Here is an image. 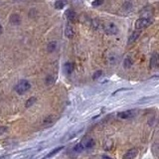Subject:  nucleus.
Instances as JSON below:
<instances>
[{
    "mask_svg": "<svg viewBox=\"0 0 159 159\" xmlns=\"http://www.w3.org/2000/svg\"><path fill=\"white\" fill-rule=\"evenodd\" d=\"M30 88H31V85H30L29 82L26 81V80H22V81H20L19 83L17 84L15 90L19 95H23V93H25L27 91H29Z\"/></svg>",
    "mask_w": 159,
    "mask_h": 159,
    "instance_id": "f257e3e1",
    "label": "nucleus"
},
{
    "mask_svg": "<svg viewBox=\"0 0 159 159\" xmlns=\"http://www.w3.org/2000/svg\"><path fill=\"white\" fill-rule=\"evenodd\" d=\"M152 23V20L150 18H139L138 20H136L135 22V29L141 30L143 28L148 27L149 25Z\"/></svg>",
    "mask_w": 159,
    "mask_h": 159,
    "instance_id": "f03ea898",
    "label": "nucleus"
},
{
    "mask_svg": "<svg viewBox=\"0 0 159 159\" xmlns=\"http://www.w3.org/2000/svg\"><path fill=\"white\" fill-rule=\"evenodd\" d=\"M81 130H83V127L77 128V129L73 130V131L68 132L67 134L65 135V136L62 138V141H68V140H71L72 138H74V137L76 136V135H78V134H79V132L81 131Z\"/></svg>",
    "mask_w": 159,
    "mask_h": 159,
    "instance_id": "7ed1b4c3",
    "label": "nucleus"
},
{
    "mask_svg": "<svg viewBox=\"0 0 159 159\" xmlns=\"http://www.w3.org/2000/svg\"><path fill=\"white\" fill-rule=\"evenodd\" d=\"M135 114V111H133V109H129V111H121V113H119L118 115L119 116L120 118H132V116H134Z\"/></svg>",
    "mask_w": 159,
    "mask_h": 159,
    "instance_id": "20e7f679",
    "label": "nucleus"
},
{
    "mask_svg": "<svg viewBox=\"0 0 159 159\" xmlns=\"http://www.w3.org/2000/svg\"><path fill=\"white\" fill-rule=\"evenodd\" d=\"M66 16L68 18V20L70 21V22L74 23L77 21V18H78V16H77V13L75 12L74 10H72V9H68L66 11Z\"/></svg>",
    "mask_w": 159,
    "mask_h": 159,
    "instance_id": "39448f33",
    "label": "nucleus"
},
{
    "mask_svg": "<svg viewBox=\"0 0 159 159\" xmlns=\"http://www.w3.org/2000/svg\"><path fill=\"white\" fill-rule=\"evenodd\" d=\"M137 153H138L137 149L136 148H132V149H130V150H128L127 152L123 155L122 159H135Z\"/></svg>",
    "mask_w": 159,
    "mask_h": 159,
    "instance_id": "423d86ee",
    "label": "nucleus"
},
{
    "mask_svg": "<svg viewBox=\"0 0 159 159\" xmlns=\"http://www.w3.org/2000/svg\"><path fill=\"white\" fill-rule=\"evenodd\" d=\"M82 144H83L85 148H92V147L95 146V142L93 138H90V137H88V138H86L84 140V141L82 142Z\"/></svg>",
    "mask_w": 159,
    "mask_h": 159,
    "instance_id": "0eeeda50",
    "label": "nucleus"
},
{
    "mask_svg": "<svg viewBox=\"0 0 159 159\" xmlns=\"http://www.w3.org/2000/svg\"><path fill=\"white\" fill-rule=\"evenodd\" d=\"M158 65V55L156 53H154L152 56H151V59H150V68L151 69H154L156 68Z\"/></svg>",
    "mask_w": 159,
    "mask_h": 159,
    "instance_id": "6e6552de",
    "label": "nucleus"
},
{
    "mask_svg": "<svg viewBox=\"0 0 159 159\" xmlns=\"http://www.w3.org/2000/svg\"><path fill=\"white\" fill-rule=\"evenodd\" d=\"M106 31L107 34H113V35H114V34L118 33V28H116L115 25L111 23V24H109V26L106 27Z\"/></svg>",
    "mask_w": 159,
    "mask_h": 159,
    "instance_id": "1a4fd4ad",
    "label": "nucleus"
},
{
    "mask_svg": "<svg viewBox=\"0 0 159 159\" xmlns=\"http://www.w3.org/2000/svg\"><path fill=\"white\" fill-rule=\"evenodd\" d=\"M65 34H66V36L68 38H73L74 37V29L73 27L71 26L70 24H68L66 26V30H65Z\"/></svg>",
    "mask_w": 159,
    "mask_h": 159,
    "instance_id": "9d476101",
    "label": "nucleus"
},
{
    "mask_svg": "<svg viewBox=\"0 0 159 159\" xmlns=\"http://www.w3.org/2000/svg\"><path fill=\"white\" fill-rule=\"evenodd\" d=\"M63 148H64V147H63V146H60V147H58V148L53 149V150L51 151L50 153H48V154H47V155L45 156V157H44V158H42V159H47V158H50V157H52V156L56 155V154H57L58 152H60V151L62 150Z\"/></svg>",
    "mask_w": 159,
    "mask_h": 159,
    "instance_id": "9b49d317",
    "label": "nucleus"
},
{
    "mask_svg": "<svg viewBox=\"0 0 159 159\" xmlns=\"http://www.w3.org/2000/svg\"><path fill=\"white\" fill-rule=\"evenodd\" d=\"M73 69H74V67H73V64H72V63H66V64L64 65V72L67 75L72 74Z\"/></svg>",
    "mask_w": 159,
    "mask_h": 159,
    "instance_id": "f8f14e48",
    "label": "nucleus"
},
{
    "mask_svg": "<svg viewBox=\"0 0 159 159\" xmlns=\"http://www.w3.org/2000/svg\"><path fill=\"white\" fill-rule=\"evenodd\" d=\"M10 22L13 25H18L20 23V16L18 14H13L10 17Z\"/></svg>",
    "mask_w": 159,
    "mask_h": 159,
    "instance_id": "ddd939ff",
    "label": "nucleus"
},
{
    "mask_svg": "<svg viewBox=\"0 0 159 159\" xmlns=\"http://www.w3.org/2000/svg\"><path fill=\"white\" fill-rule=\"evenodd\" d=\"M139 34H140L139 31H134V32H133V33L130 35L129 39H128V43L131 44V43H133V42H135V40H136L139 37Z\"/></svg>",
    "mask_w": 159,
    "mask_h": 159,
    "instance_id": "4468645a",
    "label": "nucleus"
},
{
    "mask_svg": "<svg viewBox=\"0 0 159 159\" xmlns=\"http://www.w3.org/2000/svg\"><path fill=\"white\" fill-rule=\"evenodd\" d=\"M132 64H133V62H132L131 58H130V57L125 58L124 62H123V66H124L125 69H128V68H130V67L132 66Z\"/></svg>",
    "mask_w": 159,
    "mask_h": 159,
    "instance_id": "2eb2a0df",
    "label": "nucleus"
},
{
    "mask_svg": "<svg viewBox=\"0 0 159 159\" xmlns=\"http://www.w3.org/2000/svg\"><path fill=\"white\" fill-rule=\"evenodd\" d=\"M56 46H57V43L56 42H54V41H52V42H50V43L48 44V46H47V50H48V52H53L54 50L56 49Z\"/></svg>",
    "mask_w": 159,
    "mask_h": 159,
    "instance_id": "dca6fc26",
    "label": "nucleus"
},
{
    "mask_svg": "<svg viewBox=\"0 0 159 159\" xmlns=\"http://www.w3.org/2000/svg\"><path fill=\"white\" fill-rule=\"evenodd\" d=\"M85 149V147H84V145L82 143H78V144H76L74 147V150L76 151V152H82V151Z\"/></svg>",
    "mask_w": 159,
    "mask_h": 159,
    "instance_id": "f3484780",
    "label": "nucleus"
},
{
    "mask_svg": "<svg viewBox=\"0 0 159 159\" xmlns=\"http://www.w3.org/2000/svg\"><path fill=\"white\" fill-rule=\"evenodd\" d=\"M64 6H65V3H64V1H61V0H58V1H56L55 2V8L56 9H63L64 8Z\"/></svg>",
    "mask_w": 159,
    "mask_h": 159,
    "instance_id": "a211bd4d",
    "label": "nucleus"
},
{
    "mask_svg": "<svg viewBox=\"0 0 159 159\" xmlns=\"http://www.w3.org/2000/svg\"><path fill=\"white\" fill-rule=\"evenodd\" d=\"M35 102H36V97H30L26 102V107H30L31 106H33Z\"/></svg>",
    "mask_w": 159,
    "mask_h": 159,
    "instance_id": "6ab92c4d",
    "label": "nucleus"
},
{
    "mask_svg": "<svg viewBox=\"0 0 159 159\" xmlns=\"http://www.w3.org/2000/svg\"><path fill=\"white\" fill-rule=\"evenodd\" d=\"M104 0H93V6H100L104 3Z\"/></svg>",
    "mask_w": 159,
    "mask_h": 159,
    "instance_id": "aec40b11",
    "label": "nucleus"
},
{
    "mask_svg": "<svg viewBox=\"0 0 159 159\" xmlns=\"http://www.w3.org/2000/svg\"><path fill=\"white\" fill-rule=\"evenodd\" d=\"M102 75V71H97L95 74H93V80H97V79H99L100 76Z\"/></svg>",
    "mask_w": 159,
    "mask_h": 159,
    "instance_id": "412c9836",
    "label": "nucleus"
},
{
    "mask_svg": "<svg viewBox=\"0 0 159 159\" xmlns=\"http://www.w3.org/2000/svg\"><path fill=\"white\" fill-rule=\"evenodd\" d=\"M46 83H47V85H51V84H53L54 83V78L53 77H51V76H49L48 78L46 79Z\"/></svg>",
    "mask_w": 159,
    "mask_h": 159,
    "instance_id": "4be33fe9",
    "label": "nucleus"
},
{
    "mask_svg": "<svg viewBox=\"0 0 159 159\" xmlns=\"http://www.w3.org/2000/svg\"><path fill=\"white\" fill-rule=\"evenodd\" d=\"M8 158H9V156H7V155L0 156V159H8Z\"/></svg>",
    "mask_w": 159,
    "mask_h": 159,
    "instance_id": "5701e85b",
    "label": "nucleus"
},
{
    "mask_svg": "<svg viewBox=\"0 0 159 159\" xmlns=\"http://www.w3.org/2000/svg\"><path fill=\"white\" fill-rule=\"evenodd\" d=\"M2 32H3V28H2V26L0 25V35L2 34Z\"/></svg>",
    "mask_w": 159,
    "mask_h": 159,
    "instance_id": "b1692460",
    "label": "nucleus"
}]
</instances>
